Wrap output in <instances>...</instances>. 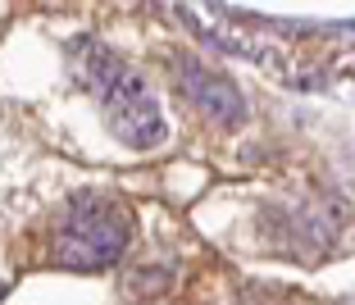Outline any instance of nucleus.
<instances>
[{
	"label": "nucleus",
	"mask_w": 355,
	"mask_h": 305,
	"mask_svg": "<svg viewBox=\"0 0 355 305\" xmlns=\"http://www.w3.org/2000/svg\"><path fill=\"white\" fill-rule=\"evenodd\" d=\"M132 242V214L128 205L110 196H73L55 219L51 237V260L60 269H78V274H96L119 264V255Z\"/></svg>",
	"instance_id": "2"
},
{
	"label": "nucleus",
	"mask_w": 355,
	"mask_h": 305,
	"mask_svg": "<svg viewBox=\"0 0 355 305\" xmlns=\"http://www.w3.org/2000/svg\"><path fill=\"white\" fill-rule=\"evenodd\" d=\"M173 78H178V87H182V96H187L209 123L237 128L241 119H246V101H241V92L232 87L228 73L205 69L200 60H187V55H182V60H173Z\"/></svg>",
	"instance_id": "3"
},
{
	"label": "nucleus",
	"mask_w": 355,
	"mask_h": 305,
	"mask_svg": "<svg viewBox=\"0 0 355 305\" xmlns=\"http://www.w3.org/2000/svg\"><path fill=\"white\" fill-rule=\"evenodd\" d=\"M78 55H83V82L92 87V101L101 105L105 128L132 150L159 146L164 141V114H159V101L146 78L123 55L105 51L96 42H87Z\"/></svg>",
	"instance_id": "1"
}]
</instances>
